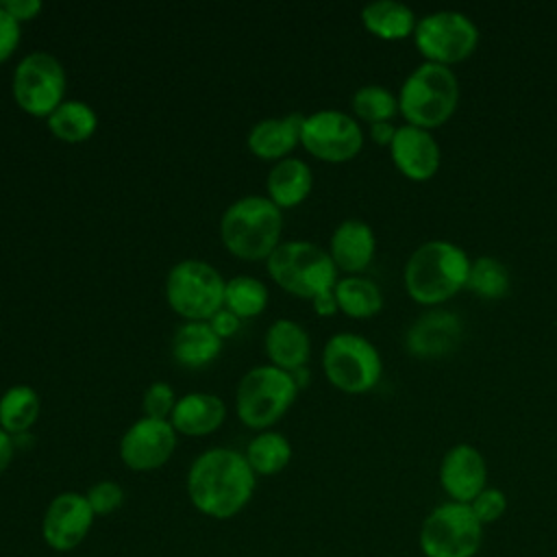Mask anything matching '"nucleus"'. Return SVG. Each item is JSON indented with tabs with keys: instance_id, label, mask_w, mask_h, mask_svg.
<instances>
[{
	"instance_id": "nucleus-12",
	"label": "nucleus",
	"mask_w": 557,
	"mask_h": 557,
	"mask_svg": "<svg viewBox=\"0 0 557 557\" xmlns=\"http://www.w3.org/2000/svg\"><path fill=\"white\" fill-rule=\"evenodd\" d=\"M300 144L309 154L326 163H344L363 148V131L359 122L337 109H322L305 115Z\"/></svg>"
},
{
	"instance_id": "nucleus-15",
	"label": "nucleus",
	"mask_w": 557,
	"mask_h": 557,
	"mask_svg": "<svg viewBox=\"0 0 557 557\" xmlns=\"http://www.w3.org/2000/svg\"><path fill=\"white\" fill-rule=\"evenodd\" d=\"M440 485L455 503L470 505L487 487V461L472 444L450 446L440 463Z\"/></svg>"
},
{
	"instance_id": "nucleus-11",
	"label": "nucleus",
	"mask_w": 557,
	"mask_h": 557,
	"mask_svg": "<svg viewBox=\"0 0 557 557\" xmlns=\"http://www.w3.org/2000/svg\"><path fill=\"white\" fill-rule=\"evenodd\" d=\"M11 89L22 111L35 117H48L63 102L65 70L54 54L33 50L17 63Z\"/></svg>"
},
{
	"instance_id": "nucleus-9",
	"label": "nucleus",
	"mask_w": 557,
	"mask_h": 557,
	"mask_svg": "<svg viewBox=\"0 0 557 557\" xmlns=\"http://www.w3.org/2000/svg\"><path fill=\"white\" fill-rule=\"evenodd\" d=\"M483 524L466 503H442L422 520L418 544L424 557H474L481 548Z\"/></svg>"
},
{
	"instance_id": "nucleus-36",
	"label": "nucleus",
	"mask_w": 557,
	"mask_h": 557,
	"mask_svg": "<svg viewBox=\"0 0 557 557\" xmlns=\"http://www.w3.org/2000/svg\"><path fill=\"white\" fill-rule=\"evenodd\" d=\"M0 7L7 9L17 22L33 20L41 11L39 0H0Z\"/></svg>"
},
{
	"instance_id": "nucleus-29",
	"label": "nucleus",
	"mask_w": 557,
	"mask_h": 557,
	"mask_svg": "<svg viewBox=\"0 0 557 557\" xmlns=\"http://www.w3.org/2000/svg\"><path fill=\"white\" fill-rule=\"evenodd\" d=\"M509 270L496 257H476L470 263L466 289L485 300H498L509 292Z\"/></svg>"
},
{
	"instance_id": "nucleus-14",
	"label": "nucleus",
	"mask_w": 557,
	"mask_h": 557,
	"mask_svg": "<svg viewBox=\"0 0 557 557\" xmlns=\"http://www.w3.org/2000/svg\"><path fill=\"white\" fill-rule=\"evenodd\" d=\"M96 513L85 494L61 492L46 507L41 520L44 542L57 553L74 550L89 533Z\"/></svg>"
},
{
	"instance_id": "nucleus-20",
	"label": "nucleus",
	"mask_w": 557,
	"mask_h": 557,
	"mask_svg": "<svg viewBox=\"0 0 557 557\" xmlns=\"http://www.w3.org/2000/svg\"><path fill=\"white\" fill-rule=\"evenodd\" d=\"M226 418V405L220 396L207 392H189L176 398L170 422L176 433L200 437L218 431Z\"/></svg>"
},
{
	"instance_id": "nucleus-13",
	"label": "nucleus",
	"mask_w": 557,
	"mask_h": 557,
	"mask_svg": "<svg viewBox=\"0 0 557 557\" xmlns=\"http://www.w3.org/2000/svg\"><path fill=\"white\" fill-rule=\"evenodd\" d=\"M176 448V431L172 422L157 418H139L120 440V457L135 472H150L168 463Z\"/></svg>"
},
{
	"instance_id": "nucleus-5",
	"label": "nucleus",
	"mask_w": 557,
	"mask_h": 557,
	"mask_svg": "<svg viewBox=\"0 0 557 557\" xmlns=\"http://www.w3.org/2000/svg\"><path fill=\"white\" fill-rule=\"evenodd\" d=\"M265 268L278 287L298 298L311 300L337 283V268L329 250L305 239L278 244L265 259Z\"/></svg>"
},
{
	"instance_id": "nucleus-17",
	"label": "nucleus",
	"mask_w": 557,
	"mask_h": 557,
	"mask_svg": "<svg viewBox=\"0 0 557 557\" xmlns=\"http://www.w3.org/2000/svg\"><path fill=\"white\" fill-rule=\"evenodd\" d=\"M463 324L459 315L446 309H431L413 320L405 346L418 359H435L453 352L461 342Z\"/></svg>"
},
{
	"instance_id": "nucleus-40",
	"label": "nucleus",
	"mask_w": 557,
	"mask_h": 557,
	"mask_svg": "<svg viewBox=\"0 0 557 557\" xmlns=\"http://www.w3.org/2000/svg\"><path fill=\"white\" fill-rule=\"evenodd\" d=\"M13 448H15L13 435H9V433L0 426V474L9 468V463H11V459H13Z\"/></svg>"
},
{
	"instance_id": "nucleus-24",
	"label": "nucleus",
	"mask_w": 557,
	"mask_h": 557,
	"mask_svg": "<svg viewBox=\"0 0 557 557\" xmlns=\"http://www.w3.org/2000/svg\"><path fill=\"white\" fill-rule=\"evenodd\" d=\"M222 350V339L209 322H185L172 337V355L181 366L202 368Z\"/></svg>"
},
{
	"instance_id": "nucleus-4",
	"label": "nucleus",
	"mask_w": 557,
	"mask_h": 557,
	"mask_svg": "<svg viewBox=\"0 0 557 557\" xmlns=\"http://www.w3.org/2000/svg\"><path fill=\"white\" fill-rule=\"evenodd\" d=\"M459 104V81L446 65L422 61L400 85L398 113L409 126L424 131L446 124Z\"/></svg>"
},
{
	"instance_id": "nucleus-8",
	"label": "nucleus",
	"mask_w": 557,
	"mask_h": 557,
	"mask_svg": "<svg viewBox=\"0 0 557 557\" xmlns=\"http://www.w3.org/2000/svg\"><path fill=\"white\" fill-rule=\"evenodd\" d=\"M322 368L333 387L346 394H366L383 374L376 346L357 333H335L322 350Z\"/></svg>"
},
{
	"instance_id": "nucleus-2",
	"label": "nucleus",
	"mask_w": 557,
	"mask_h": 557,
	"mask_svg": "<svg viewBox=\"0 0 557 557\" xmlns=\"http://www.w3.org/2000/svg\"><path fill=\"white\" fill-rule=\"evenodd\" d=\"M472 259L448 239L420 244L405 263V289L409 298L424 307H437L466 289Z\"/></svg>"
},
{
	"instance_id": "nucleus-18",
	"label": "nucleus",
	"mask_w": 557,
	"mask_h": 557,
	"mask_svg": "<svg viewBox=\"0 0 557 557\" xmlns=\"http://www.w3.org/2000/svg\"><path fill=\"white\" fill-rule=\"evenodd\" d=\"M374 231L368 222L355 218L339 222L329 242V255L335 268L346 274H361L374 259Z\"/></svg>"
},
{
	"instance_id": "nucleus-31",
	"label": "nucleus",
	"mask_w": 557,
	"mask_h": 557,
	"mask_svg": "<svg viewBox=\"0 0 557 557\" xmlns=\"http://www.w3.org/2000/svg\"><path fill=\"white\" fill-rule=\"evenodd\" d=\"M352 111L368 124L392 122L398 113V96L383 85H363L352 94Z\"/></svg>"
},
{
	"instance_id": "nucleus-37",
	"label": "nucleus",
	"mask_w": 557,
	"mask_h": 557,
	"mask_svg": "<svg viewBox=\"0 0 557 557\" xmlns=\"http://www.w3.org/2000/svg\"><path fill=\"white\" fill-rule=\"evenodd\" d=\"M209 324H211V329L218 333L220 339H226V337H231V335L237 333V329H239V318H237L235 313H231L228 309H220V311L209 320Z\"/></svg>"
},
{
	"instance_id": "nucleus-33",
	"label": "nucleus",
	"mask_w": 557,
	"mask_h": 557,
	"mask_svg": "<svg viewBox=\"0 0 557 557\" xmlns=\"http://www.w3.org/2000/svg\"><path fill=\"white\" fill-rule=\"evenodd\" d=\"M96 516H109L124 503V490L115 481H98L85 494Z\"/></svg>"
},
{
	"instance_id": "nucleus-28",
	"label": "nucleus",
	"mask_w": 557,
	"mask_h": 557,
	"mask_svg": "<svg viewBox=\"0 0 557 557\" xmlns=\"http://www.w3.org/2000/svg\"><path fill=\"white\" fill-rule=\"evenodd\" d=\"M244 457L255 474H278L292 459V444L283 433L261 431L248 442Z\"/></svg>"
},
{
	"instance_id": "nucleus-35",
	"label": "nucleus",
	"mask_w": 557,
	"mask_h": 557,
	"mask_svg": "<svg viewBox=\"0 0 557 557\" xmlns=\"http://www.w3.org/2000/svg\"><path fill=\"white\" fill-rule=\"evenodd\" d=\"M20 22L7 9L0 7V63H4L15 52V48L20 46Z\"/></svg>"
},
{
	"instance_id": "nucleus-34",
	"label": "nucleus",
	"mask_w": 557,
	"mask_h": 557,
	"mask_svg": "<svg viewBox=\"0 0 557 557\" xmlns=\"http://www.w3.org/2000/svg\"><path fill=\"white\" fill-rule=\"evenodd\" d=\"M472 513L481 524H492L500 520L507 511V496L498 487H485L483 492L476 494V498L470 503Z\"/></svg>"
},
{
	"instance_id": "nucleus-41",
	"label": "nucleus",
	"mask_w": 557,
	"mask_h": 557,
	"mask_svg": "<svg viewBox=\"0 0 557 557\" xmlns=\"http://www.w3.org/2000/svg\"><path fill=\"white\" fill-rule=\"evenodd\" d=\"M292 376H294V381H296L298 389H300V387H305V385L309 383V370H307V366H302V368L294 370V372H292Z\"/></svg>"
},
{
	"instance_id": "nucleus-30",
	"label": "nucleus",
	"mask_w": 557,
	"mask_h": 557,
	"mask_svg": "<svg viewBox=\"0 0 557 557\" xmlns=\"http://www.w3.org/2000/svg\"><path fill=\"white\" fill-rule=\"evenodd\" d=\"M265 307H268V287L259 278L239 274L226 281L224 309L235 313L239 320L259 315Z\"/></svg>"
},
{
	"instance_id": "nucleus-25",
	"label": "nucleus",
	"mask_w": 557,
	"mask_h": 557,
	"mask_svg": "<svg viewBox=\"0 0 557 557\" xmlns=\"http://www.w3.org/2000/svg\"><path fill=\"white\" fill-rule=\"evenodd\" d=\"M337 307L342 313L355 320L374 318L383 309V292L381 287L361 274H348L344 278H337L335 287Z\"/></svg>"
},
{
	"instance_id": "nucleus-39",
	"label": "nucleus",
	"mask_w": 557,
	"mask_h": 557,
	"mask_svg": "<svg viewBox=\"0 0 557 557\" xmlns=\"http://www.w3.org/2000/svg\"><path fill=\"white\" fill-rule=\"evenodd\" d=\"M311 305L315 309L318 315H333L339 311L337 307V298H335V292L333 289H326L322 294H318L315 298H311Z\"/></svg>"
},
{
	"instance_id": "nucleus-6",
	"label": "nucleus",
	"mask_w": 557,
	"mask_h": 557,
	"mask_svg": "<svg viewBox=\"0 0 557 557\" xmlns=\"http://www.w3.org/2000/svg\"><path fill=\"white\" fill-rule=\"evenodd\" d=\"M298 385L292 372L276 366H257L248 370L235 392L237 418L248 426L263 431L278 422L294 405Z\"/></svg>"
},
{
	"instance_id": "nucleus-19",
	"label": "nucleus",
	"mask_w": 557,
	"mask_h": 557,
	"mask_svg": "<svg viewBox=\"0 0 557 557\" xmlns=\"http://www.w3.org/2000/svg\"><path fill=\"white\" fill-rule=\"evenodd\" d=\"M305 115L287 113L283 117L259 120L248 133V148L263 161H281L300 144Z\"/></svg>"
},
{
	"instance_id": "nucleus-38",
	"label": "nucleus",
	"mask_w": 557,
	"mask_h": 557,
	"mask_svg": "<svg viewBox=\"0 0 557 557\" xmlns=\"http://www.w3.org/2000/svg\"><path fill=\"white\" fill-rule=\"evenodd\" d=\"M398 126H394L392 122H376V124H370V139L376 144V146H392L394 141V135H396Z\"/></svg>"
},
{
	"instance_id": "nucleus-10",
	"label": "nucleus",
	"mask_w": 557,
	"mask_h": 557,
	"mask_svg": "<svg viewBox=\"0 0 557 557\" xmlns=\"http://www.w3.org/2000/svg\"><path fill=\"white\" fill-rule=\"evenodd\" d=\"M413 44L424 61L450 67L472 57L479 46V28L466 13L442 9L418 20Z\"/></svg>"
},
{
	"instance_id": "nucleus-7",
	"label": "nucleus",
	"mask_w": 557,
	"mask_h": 557,
	"mask_svg": "<svg viewBox=\"0 0 557 557\" xmlns=\"http://www.w3.org/2000/svg\"><path fill=\"white\" fill-rule=\"evenodd\" d=\"M224 289L222 274L200 259L174 263L165 278V300L187 322H209L224 309Z\"/></svg>"
},
{
	"instance_id": "nucleus-16",
	"label": "nucleus",
	"mask_w": 557,
	"mask_h": 557,
	"mask_svg": "<svg viewBox=\"0 0 557 557\" xmlns=\"http://www.w3.org/2000/svg\"><path fill=\"white\" fill-rule=\"evenodd\" d=\"M389 157L396 170L413 183L431 181L442 163V150L431 131L409 124L398 126L389 146Z\"/></svg>"
},
{
	"instance_id": "nucleus-1",
	"label": "nucleus",
	"mask_w": 557,
	"mask_h": 557,
	"mask_svg": "<svg viewBox=\"0 0 557 557\" xmlns=\"http://www.w3.org/2000/svg\"><path fill=\"white\" fill-rule=\"evenodd\" d=\"M255 472L244 453L215 446L200 453L187 472V494L191 505L215 520L237 516L252 498Z\"/></svg>"
},
{
	"instance_id": "nucleus-3",
	"label": "nucleus",
	"mask_w": 557,
	"mask_h": 557,
	"mask_svg": "<svg viewBox=\"0 0 557 557\" xmlns=\"http://www.w3.org/2000/svg\"><path fill=\"white\" fill-rule=\"evenodd\" d=\"M281 231L283 213L268 196L237 198L220 218L222 244L246 261L268 259L281 244Z\"/></svg>"
},
{
	"instance_id": "nucleus-23",
	"label": "nucleus",
	"mask_w": 557,
	"mask_h": 557,
	"mask_svg": "<svg viewBox=\"0 0 557 557\" xmlns=\"http://www.w3.org/2000/svg\"><path fill=\"white\" fill-rule=\"evenodd\" d=\"M361 24L368 33L383 41H400L413 37L418 17L403 2L374 0L361 9Z\"/></svg>"
},
{
	"instance_id": "nucleus-22",
	"label": "nucleus",
	"mask_w": 557,
	"mask_h": 557,
	"mask_svg": "<svg viewBox=\"0 0 557 557\" xmlns=\"http://www.w3.org/2000/svg\"><path fill=\"white\" fill-rule=\"evenodd\" d=\"M313 187V174L311 168L296 157H285L274 163L265 178L268 198L278 209H289L300 205Z\"/></svg>"
},
{
	"instance_id": "nucleus-32",
	"label": "nucleus",
	"mask_w": 557,
	"mask_h": 557,
	"mask_svg": "<svg viewBox=\"0 0 557 557\" xmlns=\"http://www.w3.org/2000/svg\"><path fill=\"white\" fill-rule=\"evenodd\" d=\"M174 405H176L174 389H172L165 381H154V383L144 392L141 409H144V416H146V418L165 420L168 416H172Z\"/></svg>"
},
{
	"instance_id": "nucleus-26",
	"label": "nucleus",
	"mask_w": 557,
	"mask_h": 557,
	"mask_svg": "<svg viewBox=\"0 0 557 557\" xmlns=\"http://www.w3.org/2000/svg\"><path fill=\"white\" fill-rule=\"evenodd\" d=\"M46 124L57 139H61L65 144H81L96 133L98 115L83 100H63L48 115Z\"/></svg>"
},
{
	"instance_id": "nucleus-27",
	"label": "nucleus",
	"mask_w": 557,
	"mask_h": 557,
	"mask_svg": "<svg viewBox=\"0 0 557 557\" xmlns=\"http://www.w3.org/2000/svg\"><path fill=\"white\" fill-rule=\"evenodd\" d=\"M41 400L30 385H13L0 396V426L9 435L26 433L39 418Z\"/></svg>"
},
{
	"instance_id": "nucleus-21",
	"label": "nucleus",
	"mask_w": 557,
	"mask_h": 557,
	"mask_svg": "<svg viewBox=\"0 0 557 557\" xmlns=\"http://www.w3.org/2000/svg\"><path fill=\"white\" fill-rule=\"evenodd\" d=\"M265 355L270 357L272 366L294 372L307 366L311 357L309 333L294 320H274L265 331Z\"/></svg>"
}]
</instances>
